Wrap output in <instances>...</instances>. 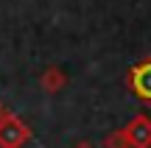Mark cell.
Segmentation results:
<instances>
[{
  "mask_svg": "<svg viewBox=\"0 0 151 148\" xmlns=\"http://www.w3.org/2000/svg\"><path fill=\"white\" fill-rule=\"evenodd\" d=\"M132 87L143 101H151V59L143 61L140 67H134L132 73Z\"/></svg>",
  "mask_w": 151,
  "mask_h": 148,
  "instance_id": "1",
  "label": "cell"
},
{
  "mask_svg": "<svg viewBox=\"0 0 151 148\" xmlns=\"http://www.w3.org/2000/svg\"><path fill=\"white\" fill-rule=\"evenodd\" d=\"M134 129H137V148H146V145H151V126L146 123V117H140Z\"/></svg>",
  "mask_w": 151,
  "mask_h": 148,
  "instance_id": "2",
  "label": "cell"
}]
</instances>
